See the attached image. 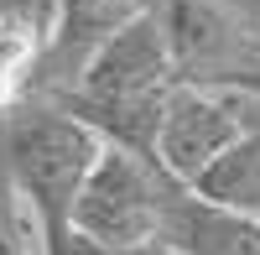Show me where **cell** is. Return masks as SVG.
Wrapping results in <instances>:
<instances>
[{
    "mask_svg": "<svg viewBox=\"0 0 260 255\" xmlns=\"http://www.w3.org/2000/svg\"><path fill=\"white\" fill-rule=\"evenodd\" d=\"M192 193H203V198H213V203H224V208L260 224V99L245 120V131L234 136V146L192 182Z\"/></svg>",
    "mask_w": 260,
    "mask_h": 255,
    "instance_id": "7",
    "label": "cell"
},
{
    "mask_svg": "<svg viewBox=\"0 0 260 255\" xmlns=\"http://www.w3.org/2000/svg\"><path fill=\"white\" fill-rule=\"evenodd\" d=\"M42 255H172L167 245H99V240H89V235H78V229H68V224H57V229H47L42 235Z\"/></svg>",
    "mask_w": 260,
    "mask_h": 255,
    "instance_id": "9",
    "label": "cell"
},
{
    "mask_svg": "<svg viewBox=\"0 0 260 255\" xmlns=\"http://www.w3.org/2000/svg\"><path fill=\"white\" fill-rule=\"evenodd\" d=\"M99 141L104 136L94 125H83L73 110L42 94H26L11 110H0V167L21 187V198L37 208L42 229L68 224V203L89 172Z\"/></svg>",
    "mask_w": 260,
    "mask_h": 255,
    "instance_id": "2",
    "label": "cell"
},
{
    "mask_svg": "<svg viewBox=\"0 0 260 255\" xmlns=\"http://www.w3.org/2000/svg\"><path fill=\"white\" fill-rule=\"evenodd\" d=\"M177 83L167 57V37L156 26V11H136L83 57L78 78L62 94H52L62 110H73L83 125H94L104 141L136 146L151 156V136H156V115L167 89Z\"/></svg>",
    "mask_w": 260,
    "mask_h": 255,
    "instance_id": "1",
    "label": "cell"
},
{
    "mask_svg": "<svg viewBox=\"0 0 260 255\" xmlns=\"http://www.w3.org/2000/svg\"><path fill=\"white\" fill-rule=\"evenodd\" d=\"M125 6H151V0H125Z\"/></svg>",
    "mask_w": 260,
    "mask_h": 255,
    "instance_id": "13",
    "label": "cell"
},
{
    "mask_svg": "<svg viewBox=\"0 0 260 255\" xmlns=\"http://www.w3.org/2000/svg\"><path fill=\"white\" fill-rule=\"evenodd\" d=\"M156 245L172 255H260V224L177 182L161 208Z\"/></svg>",
    "mask_w": 260,
    "mask_h": 255,
    "instance_id": "6",
    "label": "cell"
},
{
    "mask_svg": "<svg viewBox=\"0 0 260 255\" xmlns=\"http://www.w3.org/2000/svg\"><path fill=\"white\" fill-rule=\"evenodd\" d=\"M255 42H260V11H255Z\"/></svg>",
    "mask_w": 260,
    "mask_h": 255,
    "instance_id": "12",
    "label": "cell"
},
{
    "mask_svg": "<svg viewBox=\"0 0 260 255\" xmlns=\"http://www.w3.org/2000/svg\"><path fill=\"white\" fill-rule=\"evenodd\" d=\"M177 83H234L260 62L255 16L234 0H151Z\"/></svg>",
    "mask_w": 260,
    "mask_h": 255,
    "instance_id": "5",
    "label": "cell"
},
{
    "mask_svg": "<svg viewBox=\"0 0 260 255\" xmlns=\"http://www.w3.org/2000/svg\"><path fill=\"white\" fill-rule=\"evenodd\" d=\"M42 235L47 229H42L37 208L21 198V187L0 167V255H42Z\"/></svg>",
    "mask_w": 260,
    "mask_h": 255,
    "instance_id": "8",
    "label": "cell"
},
{
    "mask_svg": "<svg viewBox=\"0 0 260 255\" xmlns=\"http://www.w3.org/2000/svg\"><path fill=\"white\" fill-rule=\"evenodd\" d=\"M234 6H245V11H250V16H255V11H260V0H234Z\"/></svg>",
    "mask_w": 260,
    "mask_h": 255,
    "instance_id": "11",
    "label": "cell"
},
{
    "mask_svg": "<svg viewBox=\"0 0 260 255\" xmlns=\"http://www.w3.org/2000/svg\"><path fill=\"white\" fill-rule=\"evenodd\" d=\"M250 110H255V94L240 83H172L156 115L151 156L172 182L192 187L234 146Z\"/></svg>",
    "mask_w": 260,
    "mask_h": 255,
    "instance_id": "4",
    "label": "cell"
},
{
    "mask_svg": "<svg viewBox=\"0 0 260 255\" xmlns=\"http://www.w3.org/2000/svg\"><path fill=\"white\" fill-rule=\"evenodd\" d=\"M234 83H240V89H250V94L260 99V62H255V68H250V73H240V78H234Z\"/></svg>",
    "mask_w": 260,
    "mask_h": 255,
    "instance_id": "10",
    "label": "cell"
},
{
    "mask_svg": "<svg viewBox=\"0 0 260 255\" xmlns=\"http://www.w3.org/2000/svg\"><path fill=\"white\" fill-rule=\"evenodd\" d=\"M172 187L177 182L156 167V156L120 141H99L89 172L68 203V229L99 245H151Z\"/></svg>",
    "mask_w": 260,
    "mask_h": 255,
    "instance_id": "3",
    "label": "cell"
}]
</instances>
